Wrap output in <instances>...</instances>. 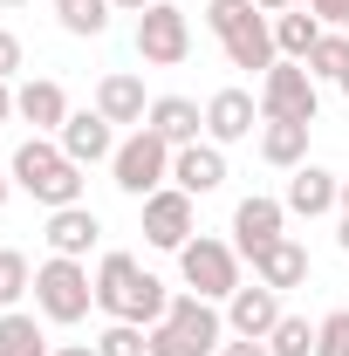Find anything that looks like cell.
Returning <instances> with one entry per match:
<instances>
[{"label": "cell", "instance_id": "6da1fadb", "mask_svg": "<svg viewBox=\"0 0 349 356\" xmlns=\"http://www.w3.org/2000/svg\"><path fill=\"white\" fill-rule=\"evenodd\" d=\"M96 309L110 315V322L151 329L158 315L172 309V295H165V281L137 261V254H103V267H96Z\"/></svg>", "mask_w": 349, "mask_h": 356}, {"label": "cell", "instance_id": "7a4b0ae2", "mask_svg": "<svg viewBox=\"0 0 349 356\" xmlns=\"http://www.w3.org/2000/svg\"><path fill=\"white\" fill-rule=\"evenodd\" d=\"M7 178L28 192V199H42L48 213H62V206H83V165L55 144V137H28L21 151H14V165Z\"/></svg>", "mask_w": 349, "mask_h": 356}, {"label": "cell", "instance_id": "3957f363", "mask_svg": "<svg viewBox=\"0 0 349 356\" xmlns=\"http://www.w3.org/2000/svg\"><path fill=\"white\" fill-rule=\"evenodd\" d=\"M226 315L206 295H172V309L151 322V356H219Z\"/></svg>", "mask_w": 349, "mask_h": 356}, {"label": "cell", "instance_id": "277c9868", "mask_svg": "<svg viewBox=\"0 0 349 356\" xmlns=\"http://www.w3.org/2000/svg\"><path fill=\"white\" fill-rule=\"evenodd\" d=\"M178 281H185V295L233 302V288H240V247L233 240H213V233H192L178 247Z\"/></svg>", "mask_w": 349, "mask_h": 356}, {"label": "cell", "instance_id": "5b68a950", "mask_svg": "<svg viewBox=\"0 0 349 356\" xmlns=\"http://www.w3.org/2000/svg\"><path fill=\"white\" fill-rule=\"evenodd\" d=\"M35 309L42 322H62V329H76L89 309H96V281H89L83 261H62V254H48L35 267Z\"/></svg>", "mask_w": 349, "mask_h": 356}, {"label": "cell", "instance_id": "8992f818", "mask_svg": "<svg viewBox=\"0 0 349 356\" xmlns=\"http://www.w3.org/2000/svg\"><path fill=\"white\" fill-rule=\"evenodd\" d=\"M110 178H117V192H131V199H151L158 185H172V144L158 131H144L137 124L124 144H117V158H110Z\"/></svg>", "mask_w": 349, "mask_h": 356}, {"label": "cell", "instance_id": "52a82bcc", "mask_svg": "<svg viewBox=\"0 0 349 356\" xmlns=\"http://www.w3.org/2000/svg\"><path fill=\"white\" fill-rule=\"evenodd\" d=\"M322 96H315V76L308 62H274L261 76V124H315Z\"/></svg>", "mask_w": 349, "mask_h": 356}, {"label": "cell", "instance_id": "ba28073f", "mask_svg": "<svg viewBox=\"0 0 349 356\" xmlns=\"http://www.w3.org/2000/svg\"><path fill=\"white\" fill-rule=\"evenodd\" d=\"M137 55H144L151 69H178V62L192 55V21H185V7L151 0V7L137 14Z\"/></svg>", "mask_w": 349, "mask_h": 356}, {"label": "cell", "instance_id": "9c48e42d", "mask_svg": "<svg viewBox=\"0 0 349 356\" xmlns=\"http://www.w3.org/2000/svg\"><path fill=\"white\" fill-rule=\"evenodd\" d=\"M192 233H199L192 192H178V185H158V192L144 199V240H151V247H165V254H178Z\"/></svg>", "mask_w": 349, "mask_h": 356}, {"label": "cell", "instance_id": "30bf717a", "mask_svg": "<svg viewBox=\"0 0 349 356\" xmlns=\"http://www.w3.org/2000/svg\"><path fill=\"white\" fill-rule=\"evenodd\" d=\"M55 144L76 158V165H110L117 158V124L103 110H69V124L55 131Z\"/></svg>", "mask_w": 349, "mask_h": 356}, {"label": "cell", "instance_id": "8fae6325", "mask_svg": "<svg viewBox=\"0 0 349 356\" xmlns=\"http://www.w3.org/2000/svg\"><path fill=\"white\" fill-rule=\"evenodd\" d=\"M281 315H288V309H281V288L254 281V288H233V302H226V329L247 336V343H267Z\"/></svg>", "mask_w": 349, "mask_h": 356}, {"label": "cell", "instance_id": "7c38bea8", "mask_svg": "<svg viewBox=\"0 0 349 356\" xmlns=\"http://www.w3.org/2000/svg\"><path fill=\"white\" fill-rule=\"evenodd\" d=\"M261 124V96H247V89H219L213 103H206V137H213L219 151L226 144H247Z\"/></svg>", "mask_w": 349, "mask_h": 356}, {"label": "cell", "instance_id": "4fadbf2b", "mask_svg": "<svg viewBox=\"0 0 349 356\" xmlns=\"http://www.w3.org/2000/svg\"><path fill=\"white\" fill-rule=\"evenodd\" d=\"M281 226H288V206H281V199H267V192H254V199H240V213H233V247L254 261L261 247L281 240Z\"/></svg>", "mask_w": 349, "mask_h": 356}, {"label": "cell", "instance_id": "5bb4252c", "mask_svg": "<svg viewBox=\"0 0 349 356\" xmlns=\"http://www.w3.org/2000/svg\"><path fill=\"white\" fill-rule=\"evenodd\" d=\"M172 185H178V192H192V199L219 192V185H226V151H219L213 137H206V144H185V151H172Z\"/></svg>", "mask_w": 349, "mask_h": 356}, {"label": "cell", "instance_id": "9a60e30c", "mask_svg": "<svg viewBox=\"0 0 349 356\" xmlns=\"http://www.w3.org/2000/svg\"><path fill=\"white\" fill-rule=\"evenodd\" d=\"M288 213H302V220H322V213H336L343 206V178L322 172V165H295L288 178V199H281Z\"/></svg>", "mask_w": 349, "mask_h": 356}, {"label": "cell", "instance_id": "2e32d148", "mask_svg": "<svg viewBox=\"0 0 349 356\" xmlns=\"http://www.w3.org/2000/svg\"><path fill=\"white\" fill-rule=\"evenodd\" d=\"M226 62H233V69H247V76H254V69H274V62H281V48H274V14H254V21H240V28H233V35H226Z\"/></svg>", "mask_w": 349, "mask_h": 356}, {"label": "cell", "instance_id": "e0dca14e", "mask_svg": "<svg viewBox=\"0 0 349 356\" xmlns=\"http://www.w3.org/2000/svg\"><path fill=\"white\" fill-rule=\"evenodd\" d=\"M14 117H21V124H35V137L62 131V124H69V96H62V83H48V76L21 83V89H14Z\"/></svg>", "mask_w": 349, "mask_h": 356}, {"label": "cell", "instance_id": "ac0fdd59", "mask_svg": "<svg viewBox=\"0 0 349 356\" xmlns=\"http://www.w3.org/2000/svg\"><path fill=\"white\" fill-rule=\"evenodd\" d=\"M144 131H158L172 151H185V144H199V131H206V110L192 96H158L151 117H144Z\"/></svg>", "mask_w": 349, "mask_h": 356}, {"label": "cell", "instance_id": "d6986e66", "mask_svg": "<svg viewBox=\"0 0 349 356\" xmlns=\"http://www.w3.org/2000/svg\"><path fill=\"white\" fill-rule=\"evenodd\" d=\"M96 240H103V220H96L89 206H62V213H48V254H62V261H83Z\"/></svg>", "mask_w": 349, "mask_h": 356}, {"label": "cell", "instance_id": "ffe728a7", "mask_svg": "<svg viewBox=\"0 0 349 356\" xmlns=\"http://www.w3.org/2000/svg\"><path fill=\"white\" fill-rule=\"evenodd\" d=\"M254 281L281 288V295H288V288H302V281H308V247L295 240V233H281L274 247H261V254H254Z\"/></svg>", "mask_w": 349, "mask_h": 356}, {"label": "cell", "instance_id": "44dd1931", "mask_svg": "<svg viewBox=\"0 0 349 356\" xmlns=\"http://www.w3.org/2000/svg\"><path fill=\"white\" fill-rule=\"evenodd\" d=\"M96 110H103L110 124H144V117H151V96H144V83H137L131 69H110V76L96 83Z\"/></svg>", "mask_w": 349, "mask_h": 356}, {"label": "cell", "instance_id": "7402d4cb", "mask_svg": "<svg viewBox=\"0 0 349 356\" xmlns=\"http://www.w3.org/2000/svg\"><path fill=\"white\" fill-rule=\"evenodd\" d=\"M308 131H315V124H261V158L274 172L308 165Z\"/></svg>", "mask_w": 349, "mask_h": 356}, {"label": "cell", "instance_id": "603a6c76", "mask_svg": "<svg viewBox=\"0 0 349 356\" xmlns=\"http://www.w3.org/2000/svg\"><path fill=\"white\" fill-rule=\"evenodd\" d=\"M322 42V21L308 14V7H288V14H274V48H281V62H308V48Z\"/></svg>", "mask_w": 349, "mask_h": 356}, {"label": "cell", "instance_id": "cb8c5ba5", "mask_svg": "<svg viewBox=\"0 0 349 356\" xmlns=\"http://www.w3.org/2000/svg\"><path fill=\"white\" fill-rule=\"evenodd\" d=\"M0 356H55L42 336V322L21 309H0Z\"/></svg>", "mask_w": 349, "mask_h": 356}, {"label": "cell", "instance_id": "d4e9b609", "mask_svg": "<svg viewBox=\"0 0 349 356\" xmlns=\"http://www.w3.org/2000/svg\"><path fill=\"white\" fill-rule=\"evenodd\" d=\"M308 76L315 83H343L349 76V35L343 28H322V42L308 48Z\"/></svg>", "mask_w": 349, "mask_h": 356}, {"label": "cell", "instance_id": "484cf974", "mask_svg": "<svg viewBox=\"0 0 349 356\" xmlns=\"http://www.w3.org/2000/svg\"><path fill=\"white\" fill-rule=\"evenodd\" d=\"M267 350L274 356H315V322L308 315H281L274 336H267Z\"/></svg>", "mask_w": 349, "mask_h": 356}, {"label": "cell", "instance_id": "4316f807", "mask_svg": "<svg viewBox=\"0 0 349 356\" xmlns=\"http://www.w3.org/2000/svg\"><path fill=\"white\" fill-rule=\"evenodd\" d=\"M55 14H62L69 35H103L110 28V0H55Z\"/></svg>", "mask_w": 349, "mask_h": 356}, {"label": "cell", "instance_id": "83f0119b", "mask_svg": "<svg viewBox=\"0 0 349 356\" xmlns=\"http://www.w3.org/2000/svg\"><path fill=\"white\" fill-rule=\"evenodd\" d=\"M96 350H103V356H151V329H137V322H110V329L96 336Z\"/></svg>", "mask_w": 349, "mask_h": 356}, {"label": "cell", "instance_id": "f1b7e54d", "mask_svg": "<svg viewBox=\"0 0 349 356\" xmlns=\"http://www.w3.org/2000/svg\"><path fill=\"white\" fill-rule=\"evenodd\" d=\"M28 288H35V274H28V254L0 247V309H14V302H21Z\"/></svg>", "mask_w": 349, "mask_h": 356}, {"label": "cell", "instance_id": "f546056e", "mask_svg": "<svg viewBox=\"0 0 349 356\" xmlns=\"http://www.w3.org/2000/svg\"><path fill=\"white\" fill-rule=\"evenodd\" d=\"M315 356H349V309H329L315 322Z\"/></svg>", "mask_w": 349, "mask_h": 356}, {"label": "cell", "instance_id": "4dcf8cb0", "mask_svg": "<svg viewBox=\"0 0 349 356\" xmlns=\"http://www.w3.org/2000/svg\"><path fill=\"white\" fill-rule=\"evenodd\" d=\"M254 14H261L254 0H206V28H213L219 42H226V35H233L240 21H254Z\"/></svg>", "mask_w": 349, "mask_h": 356}, {"label": "cell", "instance_id": "1f68e13d", "mask_svg": "<svg viewBox=\"0 0 349 356\" xmlns=\"http://www.w3.org/2000/svg\"><path fill=\"white\" fill-rule=\"evenodd\" d=\"M14 76H21V35L0 28V83H14Z\"/></svg>", "mask_w": 349, "mask_h": 356}, {"label": "cell", "instance_id": "d6a6232c", "mask_svg": "<svg viewBox=\"0 0 349 356\" xmlns=\"http://www.w3.org/2000/svg\"><path fill=\"white\" fill-rule=\"evenodd\" d=\"M308 14H315L322 28H349V0H308Z\"/></svg>", "mask_w": 349, "mask_h": 356}, {"label": "cell", "instance_id": "836d02e7", "mask_svg": "<svg viewBox=\"0 0 349 356\" xmlns=\"http://www.w3.org/2000/svg\"><path fill=\"white\" fill-rule=\"evenodd\" d=\"M219 356H274L267 343H247V336H233V343H219Z\"/></svg>", "mask_w": 349, "mask_h": 356}, {"label": "cell", "instance_id": "e575fe53", "mask_svg": "<svg viewBox=\"0 0 349 356\" xmlns=\"http://www.w3.org/2000/svg\"><path fill=\"white\" fill-rule=\"evenodd\" d=\"M55 356H103L96 343H55Z\"/></svg>", "mask_w": 349, "mask_h": 356}, {"label": "cell", "instance_id": "d590c367", "mask_svg": "<svg viewBox=\"0 0 349 356\" xmlns=\"http://www.w3.org/2000/svg\"><path fill=\"white\" fill-rule=\"evenodd\" d=\"M261 14H288V7H308V0H254Z\"/></svg>", "mask_w": 349, "mask_h": 356}, {"label": "cell", "instance_id": "8d00e7d4", "mask_svg": "<svg viewBox=\"0 0 349 356\" xmlns=\"http://www.w3.org/2000/svg\"><path fill=\"white\" fill-rule=\"evenodd\" d=\"M7 117H14V89L0 83V124H7Z\"/></svg>", "mask_w": 349, "mask_h": 356}, {"label": "cell", "instance_id": "74e56055", "mask_svg": "<svg viewBox=\"0 0 349 356\" xmlns=\"http://www.w3.org/2000/svg\"><path fill=\"white\" fill-rule=\"evenodd\" d=\"M110 7H124V14H144V7H151V0H110Z\"/></svg>", "mask_w": 349, "mask_h": 356}, {"label": "cell", "instance_id": "f35d334b", "mask_svg": "<svg viewBox=\"0 0 349 356\" xmlns=\"http://www.w3.org/2000/svg\"><path fill=\"white\" fill-rule=\"evenodd\" d=\"M336 247H343V254H349V213H343V226H336Z\"/></svg>", "mask_w": 349, "mask_h": 356}, {"label": "cell", "instance_id": "ab89813d", "mask_svg": "<svg viewBox=\"0 0 349 356\" xmlns=\"http://www.w3.org/2000/svg\"><path fill=\"white\" fill-rule=\"evenodd\" d=\"M7 192H14V178H0V206H7Z\"/></svg>", "mask_w": 349, "mask_h": 356}, {"label": "cell", "instance_id": "60d3db41", "mask_svg": "<svg viewBox=\"0 0 349 356\" xmlns=\"http://www.w3.org/2000/svg\"><path fill=\"white\" fill-rule=\"evenodd\" d=\"M0 7H35V0H0Z\"/></svg>", "mask_w": 349, "mask_h": 356}, {"label": "cell", "instance_id": "b9f144b4", "mask_svg": "<svg viewBox=\"0 0 349 356\" xmlns=\"http://www.w3.org/2000/svg\"><path fill=\"white\" fill-rule=\"evenodd\" d=\"M343 213H349V178H343Z\"/></svg>", "mask_w": 349, "mask_h": 356}, {"label": "cell", "instance_id": "7bdbcfd3", "mask_svg": "<svg viewBox=\"0 0 349 356\" xmlns=\"http://www.w3.org/2000/svg\"><path fill=\"white\" fill-rule=\"evenodd\" d=\"M336 89H343V96H349V76H343V83H336Z\"/></svg>", "mask_w": 349, "mask_h": 356}, {"label": "cell", "instance_id": "ee69618b", "mask_svg": "<svg viewBox=\"0 0 349 356\" xmlns=\"http://www.w3.org/2000/svg\"><path fill=\"white\" fill-rule=\"evenodd\" d=\"M343 35H349V28H343Z\"/></svg>", "mask_w": 349, "mask_h": 356}]
</instances>
